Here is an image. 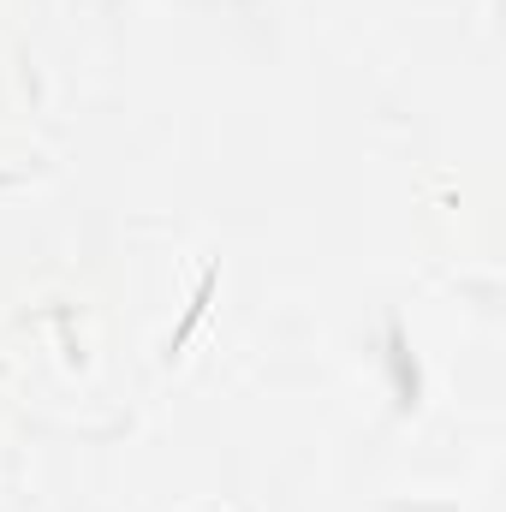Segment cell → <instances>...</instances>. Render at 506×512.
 <instances>
[{
    "instance_id": "6da1fadb",
    "label": "cell",
    "mask_w": 506,
    "mask_h": 512,
    "mask_svg": "<svg viewBox=\"0 0 506 512\" xmlns=\"http://www.w3.org/2000/svg\"><path fill=\"white\" fill-rule=\"evenodd\" d=\"M215 286H221V268H209V274H203V286H197V298L185 304V322L173 328V340H167V352H179V346L191 340V328L203 322V310H209V298H215Z\"/></svg>"
},
{
    "instance_id": "7a4b0ae2",
    "label": "cell",
    "mask_w": 506,
    "mask_h": 512,
    "mask_svg": "<svg viewBox=\"0 0 506 512\" xmlns=\"http://www.w3.org/2000/svg\"><path fill=\"white\" fill-rule=\"evenodd\" d=\"M387 352H393V376H399V399H417V364H405V334H399V322L387 328Z\"/></svg>"
}]
</instances>
